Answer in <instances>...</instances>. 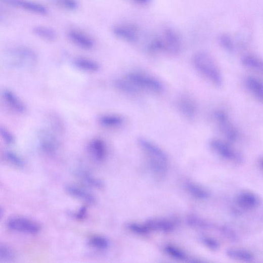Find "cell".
I'll list each match as a JSON object with an SVG mask.
<instances>
[{"label":"cell","mask_w":263,"mask_h":263,"mask_svg":"<svg viewBox=\"0 0 263 263\" xmlns=\"http://www.w3.org/2000/svg\"><path fill=\"white\" fill-rule=\"evenodd\" d=\"M211 149L219 156L228 160L239 162L241 155L227 143L218 139H213L210 143Z\"/></svg>","instance_id":"8"},{"label":"cell","mask_w":263,"mask_h":263,"mask_svg":"<svg viewBox=\"0 0 263 263\" xmlns=\"http://www.w3.org/2000/svg\"><path fill=\"white\" fill-rule=\"evenodd\" d=\"M40 146L43 152L52 155L56 153L58 144L54 137L48 132L45 131L40 134Z\"/></svg>","instance_id":"15"},{"label":"cell","mask_w":263,"mask_h":263,"mask_svg":"<svg viewBox=\"0 0 263 263\" xmlns=\"http://www.w3.org/2000/svg\"><path fill=\"white\" fill-rule=\"evenodd\" d=\"M3 97L6 104L14 111L20 114L25 113L26 106L13 91L8 89L5 90L3 93Z\"/></svg>","instance_id":"13"},{"label":"cell","mask_w":263,"mask_h":263,"mask_svg":"<svg viewBox=\"0 0 263 263\" xmlns=\"http://www.w3.org/2000/svg\"><path fill=\"white\" fill-rule=\"evenodd\" d=\"M243 64L249 69L263 73V60L252 55L244 56L242 59Z\"/></svg>","instance_id":"23"},{"label":"cell","mask_w":263,"mask_h":263,"mask_svg":"<svg viewBox=\"0 0 263 263\" xmlns=\"http://www.w3.org/2000/svg\"><path fill=\"white\" fill-rule=\"evenodd\" d=\"M89 150L96 161H102L107 156V146L102 140L96 139L91 141L89 145Z\"/></svg>","instance_id":"17"},{"label":"cell","mask_w":263,"mask_h":263,"mask_svg":"<svg viewBox=\"0 0 263 263\" xmlns=\"http://www.w3.org/2000/svg\"><path fill=\"white\" fill-rule=\"evenodd\" d=\"M65 189L71 196L87 204H93L96 201V197L93 194L80 187L70 185L66 186Z\"/></svg>","instance_id":"14"},{"label":"cell","mask_w":263,"mask_h":263,"mask_svg":"<svg viewBox=\"0 0 263 263\" xmlns=\"http://www.w3.org/2000/svg\"><path fill=\"white\" fill-rule=\"evenodd\" d=\"M238 205L244 209H252L257 206L259 200L257 196L249 191H242L237 198Z\"/></svg>","instance_id":"18"},{"label":"cell","mask_w":263,"mask_h":263,"mask_svg":"<svg viewBox=\"0 0 263 263\" xmlns=\"http://www.w3.org/2000/svg\"><path fill=\"white\" fill-rule=\"evenodd\" d=\"M164 252L171 257L184 260L187 258L186 254L180 248L172 245H167L164 249Z\"/></svg>","instance_id":"31"},{"label":"cell","mask_w":263,"mask_h":263,"mask_svg":"<svg viewBox=\"0 0 263 263\" xmlns=\"http://www.w3.org/2000/svg\"><path fill=\"white\" fill-rule=\"evenodd\" d=\"M56 4L66 10L73 11L78 8L77 0H55Z\"/></svg>","instance_id":"34"},{"label":"cell","mask_w":263,"mask_h":263,"mask_svg":"<svg viewBox=\"0 0 263 263\" xmlns=\"http://www.w3.org/2000/svg\"><path fill=\"white\" fill-rule=\"evenodd\" d=\"M259 164L261 168L263 169V158L260 160Z\"/></svg>","instance_id":"39"},{"label":"cell","mask_w":263,"mask_h":263,"mask_svg":"<svg viewBox=\"0 0 263 263\" xmlns=\"http://www.w3.org/2000/svg\"><path fill=\"white\" fill-rule=\"evenodd\" d=\"M230 258L245 262H250L254 259V255L249 251L241 249H229L226 252Z\"/></svg>","instance_id":"21"},{"label":"cell","mask_w":263,"mask_h":263,"mask_svg":"<svg viewBox=\"0 0 263 263\" xmlns=\"http://www.w3.org/2000/svg\"><path fill=\"white\" fill-rule=\"evenodd\" d=\"M139 92L147 91L153 93H160L163 90L161 83L157 79L144 74L132 73L125 77Z\"/></svg>","instance_id":"4"},{"label":"cell","mask_w":263,"mask_h":263,"mask_svg":"<svg viewBox=\"0 0 263 263\" xmlns=\"http://www.w3.org/2000/svg\"><path fill=\"white\" fill-rule=\"evenodd\" d=\"M150 231L170 232L175 228L176 223L170 219H152L145 224Z\"/></svg>","instance_id":"16"},{"label":"cell","mask_w":263,"mask_h":263,"mask_svg":"<svg viewBox=\"0 0 263 263\" xmlns=\"http://www.w3.org/2000/svg\"><path fill=\"white\" fill-rule=\"evenodd\" d=\"M127 227L130 230V231L138 235H146L150 232V230L145 224L142 225L137 223H130L127 226Z\"/></svg>","instance_id":"33"},{"label":"cell","mask_w":263,"mask_h":263,"mask_svg":"<svg viewBox=\"0 0 263 263\" xmlns=\"http://www.w3.org/2000/svg\"><path fill=\"white\" fill-rule=\"evenodd\" d=\"M249 91L259 102L263 103V81L255 77L250 76L246 80Z\"/></svg>","instance_id":"19"},{"label":"cell","mask_w":263,"mask_h":263,"mask_svg":"<svg viewBox=\"0 0 263 263\" xmlns=\"http://www.w3.org/2000/svg\"><path fill=\"white\" fill-rule=\"evenodd\" d=\"M203 242L209 249L212 250H216L219 247L218 243L214 239L211 238H203Z\"/></svg>","instance_id":"36"},{"label":"cell","mask_w":263,"mask_h":263,"mask_svg":"<svg viewBox=\"0 0 263 263\" xmlns=\"http://www.w3.org/2000/svg\"><path fill=\"white\" fill-rule=\"evenodd\" d=\"M7 226L12 231L28 235L38 234L41 230L40 225L36 222L20 216L9 219Z\"/></svg>","instance_id":"5"},{"label":"cell","mask_w":263,"mask_h":263,"mask_svg":"<svg viewBox=\"0 0 263 263\" xmlns=\"http://www.w3.org/2000/svg\"><path fill=\"white\" fill-rule=\"evenodd\" d=\"M100 123L104 126L108 128L117 127L121 125L123 122V118L116 114H106L100 117Z\"/></svg>","instance_id":"24"},{"label":"cell","mask_w":263,"mask_h":263,"mask_svg":"<svg viewBox=\"0 0 263 263\" xmlns=\"http://www.w3.org/2000/svg\"><path fill=\"white\" fill-rule=\"evenodd\" d=\"M187 191L196 199L204 200L209 197V192L203 187L192 182L186 184Z\"/></svg>","instance_id":"25"},{"label":"cell","mask_w":263,"mask_h":263,"mask_svg":"<svg viewBox=\"0 0 263 263\" xmlns=\"http://www.w3.org/2000/svg\"><path fill=\"white\" fill-rule=\"evenodd\" d=\"M74 64L75 67L84 72L95 73L100 69V65L98 62L89 58H76Z\"/></svg>","instance_id":"20"},{"label":"cell","mask_w":263,"mask_h":263,"mask_svg":"<svg viewBox=\"0 0 263 263\" xmlns=\"http://www.w3.org/2000/svg\"><path fill=\"white\" fill-rule=\"evenodd\" d=\"M9 62L14 67L28 68L35 65L38 56L32 49L25 47H17L9 50Z\"/></svg>","instance_id":"3"},{"label":"cell","mask_w":263,"mask_h":263,"mask_svg":"<svg viewBox=\"0 0 263 263\" xmlns=\"http://www.w3.org/2000/svg\"><path fill=\"white\" fill-rule=\"evenodd\" d=\"M68 36L72 42L82 49L90 50L95 46L92 38L80 30L71 29L68 32Z\"/></svg>","instance_id":"12"},{"label":"cell","mask_w":263,"mask_h":263,"mask_svg":"<svg viewBox=\"0 0 263 263\" xmlns=\"http://www.w3.org/2000/svg\"><path fill=\"white\" fill-rule=\"evenodd\" d=\"M15 253L12 248L6 244L0 245V262H8L15 258Z\"/></svg>","instance_id":"28"},{"label":"cell","mask_w":263,"mask_h":263,"mask_svg":"<svg viewBox=\"0 0 263 263\" xmlns=\"http://www.w3.org/2000/svg\"><path fill=\"white\" fill-rule=\"evenodd\" d=\"M113 32L115 36L126 42L134 43L139 40V31L134 25L118 24L113 27Z\"/></svg>","instance_id":"9"},{"label":"cell","mask_w":263,"mask_h":263,"mask_svg":"<svg viewBox=\"0 0 263 263\" xmlns=\"http://www.w3.org/2000/svg\"><path fill=\"white\" fill-rule=\"evenodd\" d=\"M71 215L75 219L81 221L84 220L87 214V208L85 207L80 208L77 212L71 213Z\"/></svg>","instance_id":"37"},{"label":"cell","mask_w":263,"mask_h":263,"mask_svg":"<svg viewBox=\"0 0 263 263\" xmlns=\"http://www.w3.org/2000/svg\"><path fill=\"white\" fill-rule=\"evenodd\" d=\"M139 144L146 155L150 169L158 175L165 174L168 168V158L166 154L147 139H140Z\"/></svg>","instance_id":"1"},{"label":"cell","mask_w":263,"mask_h":263,"mask_svg":"<svg viewBox=\"0 0 263 263\" xmlns=\"http://www.w3.org/2000/svg\"><path fill=\"white\" fill-rule=\"evenodd\" d=\"M78 175L83 182L90 186L97 189L104 187V184L102 180L95 178L86 171H80L78 172Z\"/></svg>","instance_id":"27"},{"label":"cell","mask_w":263,"mask_h":263,"mask_svg":"<svg viewBox=\"0 0 263 263\" xmlns=\"http://www.w3.org/2000/svg\"><path fill=\"white\" fill-rule=\"evenodd\" d=\"M32 31L37 36L48 41H55L57 37L56 31L47 26H37L33 28Z\"/></svg>","instance_id":"22"},{"label":"cell","mask_w":263,"mask_h":263,"mask_svg":"<svg viewBox=\"0 0 263 263\" xmlns=\"http://www.w3.org/2000/svg\"><path fill=\"white\" fill-rule=\"evenodd\" d=\"M221 46L227 51L233 52L235 50V45L233 40L228 35L222 34L219 37Z\"/></svg>","instance_id":"32"},{"label":"cell","mask_w":263,"mask_h":263,"mask_svg":"<svg viewBox=\"0 0 263 263\" xmlns=\"http://www.w3.org/2000/svg\"><path fill=\"white\" fill-rule=\"evenodd\" d=\"M163 47V52L178 54L182 50V41L178 33L173 29H165L159 37Z\"/></svg>","instance_id":"6"},{"label":"cell","mask_w":263,"mask_h":263,"mask_svg":"<svg viewBox=\"0 0 263 263\" xmlns=\"http://www.w3.org/2000/svg\"><path fill=\"white\" fill-rule=\"evenodd\" d=\"M193 63L196 70L216 86H221L223 78L221 72L212 58L203 52L193 56Z\"/></svg>","instance_id":"2"},{"label":"cell","mask_w":263,"mask_h":263,"mask_svg":"<svg viewBox=\"0 0 263 263\" xmlns=\"http://www.w3.org/2000/svg\"><path fill=\"white\" fill-rule=\"evenodd\" d=\"M133 1L138 5L145 6L148 5L151 0H133Z\"/></svg>","instance_id":"38"},{"label":"cell","mask_w":263,"mask_h":263,"mask_svg":"<svg viewBox=\"0 0 263 263\" xmlns=\"http://www.w3.org/2000/svg\"><path fill=\"white\" fill-rule=\"evenodd\" d=\"M88 243L90 247L99 251L106 250L110 246L109 241L106 238L98 235L91 237Z\"/></svg>","instance_id":"26"},{"label":"cell","mask_w":263,"mask_h":263,"mask_svg":"<svg viewBox=\"0 0 263 263\" xmlns=\"http://www.w3.org/2000/svg\"><path fill=\"white\" fill-rule=\"evenodd\" d=\"M115 85L117 89L124 93L135 94L139 92L125 78L116 80L115 82Z\"/></svg>","instance_id":"29"},{"label":"cell","mask_w":263,"mask_h":263,"mask_svg":"<svg viewBox=\"0 0 263 263\" xmlns=\"http://www.w3.org/2000/svg\"><path fill=\"white\" fill-rule=\"evenodd\" d=\"M1 1L7 5L36 14L45 15L48 13L47 8L42 5L28 0H1Z\"/></svg>","instance_id":"10"},{"label":"cell","mask_w":263,"mask_h":263,"mask_svg":"<svg viewBox=\"0 0 263 263\" xmlns=\"http://www.w3.org/2000/svg\"><path fill=\"white\" fill-rule=\"evenodd\" d=\"M0 133L4 142L9 145H13L15 143V138L11 132L3 126L0 128Z\"/></svg>","instance_id":"35"},{"label":"cell","mask_w":263,"mask_h":263,"mask_svg":"<svg viewBox=\"0 0 263 263\" xmlns=\"http://www.w3.org/2000/svg\"><path fill=\"white\" fill-rule=\"evenodd\" d=\"M5 157L9 163L16 167L21 168L24 166L25 163L23 159L14 152L10 151L6 152L5 154Z\"/></svg>","instance_id":"30"},{"label":"cell","mask_w":263,"mask_h":263,"mask_svg":"<svg viewBox=\"0 0 263 263\" xmlns=\"http://www.w3.org/2000/svg\"><path fill=\"white\" fill-rule=\"evenodd\" d=\"M177 105L180 113L188 120H192L196 116L197 106L192 98L183 96L179 98Z\"/></svg>","instance_id":"11"},{"label":"cell","mask_w":263,"mask_h":263,"mask_svg":"<svg viewBox=\"0 0 263 263\" xmlns=\"http://www.w3.org/2000/svg\"><path fill=\"white\" fill-rule=\"evenodd\" d=\"M214 116L218 127L225 138L229 141L235 142L239 137L238 132L227 115L222 111H217Z\"/></svg>","instance_id":"7"}]
</instances>
